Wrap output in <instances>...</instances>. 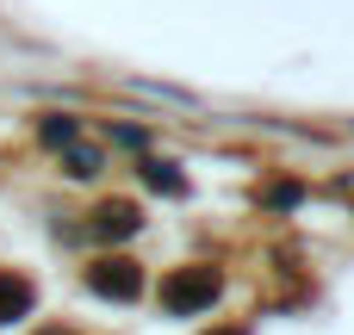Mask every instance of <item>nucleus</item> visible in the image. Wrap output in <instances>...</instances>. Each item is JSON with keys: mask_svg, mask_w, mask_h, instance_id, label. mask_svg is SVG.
Here are the masks:
<instances>
[{"mask_svg": "<svg viewBox=\"0 0 354 335\" xmlns=\"http://www.w3.org/2000/svg\"><path fill=\"white\" fill-rule=\"evenodd\" d=\"M143 180H149V186H162V193H180V186H187V180L174 174V162H143Z\"/></svg>", "mask_w": 354, "mask_h": 335, "instance_id": "obj_5", "label": "nucleus"}, {"mask_svg": "<svg viewBox=\"0 0 354 335\" xmlns=\"http://www.w3.org/2000/svg\"><path fill=\"white\" fill-rule=\"evenodd\" d=\"M31 280L25 274H12V267H0V323H19L25 311H31Z\"/></svg>", "mask_w": 354, "mask_h": 335, "instance_id": "obj_4", "label": "nucleus"}, {"mask_svg": "<svg viewBox=\"0 0 354 335\" xmlns=\"http://www.w3.org/2000/svg\"><path fill=\"white\" fill-rule=\"evenodd\" d=\"M212 335H249V329H212Z\"/></svg>", "mask_w": 354, "mask_h": 335, "instance_id": "obj_6", "label": "nucleus"}, {"mask_svg": "<svg viewBox=\"0 0 354 335\" xmlns=\"http://www.w3.org/2000/svg\"><path fill=\"white\" fill-rule=\"evenodd\" d=\"M87 286H93L100 298H137V292H143V267L124 261V255H100V261L87 267Z\"/></svg>", "mask_w": 354, "mask_h": 335, "instance_id": "obj_2", "label": "nucleus"}, {"mask_svg": "<svg viewBox=\"0 0 354 335\" xmlns=\"http://www.w3.org/2000/svg\"><path fill=\"white\" fill-rule=\"evenodd\" d=\"M37 335H68V329H37Z\"/></svg>", "mask_w": 354, "mask_h": 335, "instance_id": "obj_7", "label": "nucleus"}, {"mask_svg": "<svg viewBox=\"0 0 354 335\" xmlns=\"http://www.w3.org/2000/svg\"><path fill=\"white\" fill-rule=\"evenodd\" d=\"M93 230H100L106 242H112V236L124 242V236H137V230H143V218H137V205H131V199H106V205L93 211Z\"/></svg>", "mask_w": 354, "mask_h": 335, "instance_id": "obj_3", "label": "nucleus"}, {"mask_svg": "<svg viewBox=\"0 0 354 335\" xmlns=\"http://www.w3.org/2000/svg\"><path fill=\"white\" fill-rule=\"evenodd\" d=\"M218 292H224V280H218L212 267H174V274L162 280V311L193 317V311H212Z\"/></svg>", "mask_w": 354, "mask_h": 335, "instance_id": "obj_1", "label": "nucleus"}]
</instances>
